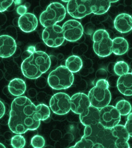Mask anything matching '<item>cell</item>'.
I'll use <instances>...</instances> for the list:
<instances>
[{
  "label": "cell",
  "mask_w": 132,
  "mask_h": 148,
  "mask_svg": "<svg viewBox=\"0 0 132 148\" xmlns=\"http://www.w3.org/2000/svg\"><path fill=\"white\" fill-rule=\"evenodd\" d=\"M36 106L26 96L17 97L12 102L8 127L16 134H23L34 131L40 125V121L35 116Z\"/></svg>",
  "instance_id": "6da1fadb"
},
{
  "label": "cell",
  "mask_w": 132,
  "mask_h": 148,
  "mask_svg": "<svg viewBox=\"0 0 132 148\" xmlns=\"http://www.w3.org/2000/svg\"><path fill=\"white\" fill-rule=\"evenodd\" d=\"M51 67V59L44 51H35L23 60L21 71L26 78L30 79L38 78L46 73Z\"/></svg>",
  "instance_id": "7a4b0ae2"
},
{
  "label": "cell",
  "mask_w": 132,
  "mask_h": 148,
  "mask_svg": "<svg viewBox=\"0 0 132 148\" xmlns=\"http://www.w3.org/2000/svg\"><path fill=\"white\" fill-rule=\"evenodd\" d=\"M82 137L91 141L95 148H114V138L111 129L105 128L100 123L85 127Z\"/></svg>",
  "instance_id": "3957f363"
},
{
  "label": "cell",
  "mask_w": 132,
  "mask_h": 148,
  "mask_svg": "<svg viewBox=\"0 0 132 148\" xmlns=\"http://www.w3.org/2000/svg\"><path fill=\"white\" fill-rule=\"evenodd\" d=\"M109 86V82L104 79L97 80L95 86L88 92L91 106L100 110L109 105L111 99Z\"/></svg>",
  "instance_id": "277c9868"
},
{
  "label": "cell",
  "mask_w": 132,
  "mask_h": 148,
  "mask_svg": "<svg viewBox=\"0 0 132 148\" xmlns=\"http://www.w3.org/2000/svg\"><path fill=\"white\" fill-rule=\"evenodd\" d=\"M74 79L73 73L65 65H60L50 72L48 78V83L54 90H62L71 87Z\"/></svg>",
  "instance_id": "5b68a950"
},
{
  "label": "cell",
  "mask_w": 132,
  "mask_h": 148,
  "mask_svg": "<svg viewBox=\"0 0 132 148\" xmlns=\"http://www.w3.org/2000/svg\"><path fill=\"white\" fill-rule=\"evenodd\" d=\"M66 15V9L62 4L52 3L40 15V23L44 27H48L63 21Z\"/></svg>",
  "instance_id": "8992f818"
},
{
  "label": "cell",
  "mask_w": 132,
  "mask_h": 148,
  "mask_svg": "<svg viewBox=\"0 0 132 148\" xmlns=\"http://www.w3.org/2000/svg\"><path fill=\"white\" fill-rule=\"evenodd\" d=\"M93 49L95 53L102 58L106 57L113 53V42L109 32L104 29H98L93 36Z\"/></svg>",
  "instance_id": "52a82bcc"
},
{
  "label": "cell",
  "mask_w": 132,
  "mask_h": 148,
  "mask_svg": "<svg viewBox=\"0 0 132 148\" xmlns=\"http://www.w3.org/2000/svg\"><path fill=\"white\" fill-rule=\"evenodd\" d=\"M42 39L45 44L51 47L61 46L65 41L62 27L58 25L45 28L42 34Z\"/></svg>",
  "instance_id": "ba28073f"
},
{
  "label": "cell",
  "mask_w": 132,
  "mask_h": 148,
  "mask_svg": "<svg viewBox=\"0 0 132 148\" xmlns=\"http://www.w3.org/2000/svg\"><path fill=\"white\" fill-rule=\"evenodd\" d=\"M49 104L54 113L65 115L71 110V97L65 92H57L51 97Z\"/></svg>",
  "instance_id": "9c48e42d"
},
{
  "label": "cell",
  "mask_w": 132,
  "mask_h": 148,
  "mask_svg": "<svg viewBox=\"0 0 132 148\" xmlns=\"http://www.w3.org/2000/svg\"><path fill=\"white\" fill-rule=\"evenodd\" d=\"M121 115L115 106H107L100 110V123L105 128L112 129L119 125Z\"/></svg>",
  "instance_id": "30bf717a"
},
{
  "label": "cell",
  "mask_w": 132,
  "mask_h": 148,
  "mask_svg": "<svg viewBox=\"0 0 132 148\" xmlns=\"http://www.w3.org/2000/svg\"><path fill=\"white\" fill-rule=\"evenodd\" d=\"M67 11L73 18H83L92 13L90 0L69 1L67 5Z\"/></svg>",
  "instance_id": "8fae6325"
},
{
  "label": "cell",
  "mask_w": 132,
  "mask_h": 148,
  "mask_svg": "<svg viewBox=\"0 0 132 148\" xmlns=\"http://www.w3.org/2000/svg\"><path fill=\"white\" fill-rule=\"evenodd\" d=\"M62 27L65 40L68 41H77L83 35V27L81 23L76 20L66 21Z\"/></svg>",
  "instance_id": "7c38bea8"
},
{
  "label": "cell",
  "mask_w": 132,
  "mask_h": 148,
  "mask_svg": "<svg viewBox=\"0 0 132 148\" xmlns=\"http://www.w3.org/2000/svg\"><path fill=\"white\" fill-rule=\"evenodd\" d=\"M91 106L88 95L77 92L71 97V110L75 114L81 115Z\"/></svg>",
  "instance_id": "4fadbf2b"
},
{
  "label": "cell",
  "mask_w": 132,
  "mask_h": 148,
  "mask_svg": "<svg viewBox=\"0 0 132 148\" xmlns=\"http://www.w3.org/2000/svg\"><path fill=\"white\" fill-rule=\"evenodd\" d=\"M111 131L114 138V148H130V135L123 125H117Z\"/></svg>",
  "instance_id": "5bb4252c"
},
{
  "label": "cell",
  "mask_w": 132,
  "mask_h": 148,
  "mask_svg": "<svg viewBox=\"0 0 132 148\" xmlns=\"http://www.w3.org/2000/svg\"><path fill=\"white\" fill-rule=\"evenodd\" d=\"M17 44L15 40L8 35L0 36V57H10L15 53Z\"/></svg>",
  "instance_id": "9a60e30c"
},
{
  "label": "cell",
  "mask_w": 132,
  "mask_h": 148,
  "mask_svg": "<svg viewBox=\"0 0 132 148\" xmlns=\"http://www.w3.org/2000/svg\"><path fill=\"white\" fill-rule=\"evenodd\" d=\"M38 21L37 17L32 13L27 12L19 18L18 25L23 32L29 33L37 28Z\"/></svg>",
  "instance_id": "2e32d148"
},
{
  "label": "cell",
  "mask_w": 132,
  "mask_h": 148,
  "mask_svg": "<svg viewBox=\"0 0 132 148\" xmlns=\"http://www.w3.org/2000/svg\"><path fill=\"white\" fill-rule=\"evenodd\" d=\"M79 119L85 127L97 125L100 123V110L91 106L84 113L79 115Z\"/></svg>",
  "instance_id": "e0dca14e"
},
{
  "label": "cell",
  "mask_w": 132,
  "mask_h": 148,
  "mask_svg": "<svg viewBox=\"0 0 132 148\" xmlns=\"http://www.w3.org/2000/svg\"><path fill=\"white\" fill-rule=\"evenodd\" d=\"M114 26L122 34L130 32L132 30V16L128 14H119L114 20Z\"/></svg>",
  "instance_id": "ac0fdd59"
},
{
  "label": "cell",
  "mask_w": 132,
  "mask_h": 148,
  "mask_svg": "<svg viewBox=\"0 0 132 148\" xmlns=\"http://www.w3.org/2000/svg\"><path fill=\"white\" fill-rule=\"evenodd\" d=\"M117 86L119 91L126 96H132V74H127L119 77L117 82Z\"/></svg>",
  "instance_id": "d6986e66"
},
{
  "label": "cell",
  "mask_w": 132,
  "mask_h": 148,
  "mask_svg": "<svg viewBox=\"0 0 132 148\" xmlns=\"http://www.w3.org/2000/svg\"><path fill=\"white\" fill-rule=\"evenodd\" d=\"M8 88L12 95L17 97H20L26 92V86L23 79L16 78L9 82Z\"/></svg>",
  "instance_id": "ffe728a7"
},
{
  "label": "cell",
  "mask_w": 132,
  "mask_h": 148,
  "mask_svg": "<svg viewBox=\"0 0 132 148\" xmlns=\"http://www.w3.org/2000/svg\"><path fill=\"white\" fill-rule=\"evenodd\" d=\"M112 51L116 55L125 54L129 49V43L127 40L123 37H116L112 40Z\"/></svg>",
  "instance_id": "44dd1931"
},
{
  "label": "cell",
  "mask_w": 132,
  "mask_h": 148,
  "mask_svg": "<svg viewBox=\"0 0 132 148\" xmlns=\"http://www.w3.org/2000/svg\"><path fill=\"white\" fill-rule=\"evenodd\" d=\"M90 2L92 13L97 15L105 14L109 10L111 5L110 1L90 0Z\"/></svg>",
  "instance_id": "7402d4cb"
},
{
  "label": "cell",
  "mask_w": 132,
  "mask_h": 148,
  "mask_svg": "<svg viewBox=\"0 0 132 148\" xmlns=\"http://www.w3.org/2000/svg\"><path fill=\"white\" fill-rule=\"evenodd\" d=\"M65 66L72 73H76L83 67V61L81 58L77 56H71L66 60Z\"/></svg>",
  "instance_id": "603a6c76"
},
{
  "label": "cell",
  "mask_w": 132,
  "mask_h": 148,
  "mask_svg": "<svg viewBox=\"0 0 132 148\" xmlns=\"http://www.w3.org/2000/svg\"><path fill=\"white\" fill-rule=\"evenodd\" d=\"M51 114L50 108L46 104L41 103L36 106L35 116L38 120L44 121L49 118Z\"/></svg>",
  "instance_id": "cb8c5ba5"
},
{
  "label": "cell",
  "mask_w": 132,
  "mask_h": 148,
  "mask_svg": "<svg viewBox=\"0 0 132 148\" xmlns=\"http://www.w3.org/2000/svg\"><path fill=\"white\" fill-rule=\"evenodd\" d=\"M115 107L121 116L128 115L132 111L131 104L126 100L122 99L116 103Z\"/></svg>",
  "instance_id": "d4e9b609"
},
{
  "label": "cell",
  "mask_w": 132,
  "mask_h": 148,
  "mask_svg": "<svg viewBox=\"0 0 132 148\" xmlns=\"http://www.w3.org/2000/svg\"><path fill=\"white\" fill-rule=\"evenodd\" d=\"M129 69L130 68L128 63L123 61H118L114 65V72L119 76L127 74L129 72Z\"/></svg>",
  "instance_id": "484cf974"
},
{
  "label": "cell",
  "mask_w": 132,
  "mask_h": 148,
  "mask_svg": "<svg viewBox=\"0 0 132 148\" xmlns=\"http://www.w3.org/2000/svg\"><path fill=\"white\" fill-rule=\"evenodd\" d=\"M10 143L13 148H24L26 145V139L21 134H16L12 137Z\"/></svg>",
  "instance_id": "4316f807"
},
{
  "label": "cell",
  "mask_w": 132,
  "mask_h": 148,
  "mask_svg": "<svg viewBox=\"0 0 132 148\" xmlns=\"http://www.w3.org/2000/svg\"><path fill=\"white\" fill-rule=\"evenodd\" d=\"M30 144L34 148H44L46 141L44 137L39 135H36L31 139Z\"/></svg>",
  "instance_id": "83f0119b"
},
{
  "label": "cell",
  "mask_w": 132,
  "mask_h": 148,
  "mask_svg": "<svg viewBox=\"0 0 132 148\" xmlns=\"http://www.w3.org/2000/svg\"><path fill=\"white\" fill-rule=\"evenodd\" d=\"M73 148H95L94 145L91 141L82 137L79 141L77 142Z\"/></svg>",
  "instance_id": "f1b7e54d"
},
{
  "label": "cell",
  "mask_w": 132,
  "mask_h": 148,
  "mask_svg": "<svg viewBox=\"0 0 132 148\" xmlns=\"http://www.w3.org/2000/svg\"><path fill=\"white\" fill-rule=\"evenodd\" d=\"M124 127L130 136L132 137V112L128 115Z\"/></svg>",
  "instance_id": "f546056e"
},
{
  "label": "cell",
  "mask_w": 132,
  "mask_h": 148,
  "mask_svg": "<svg viewBox=\"0 0 132 148\" xmlns=\"http://www.w3.org/2000/svg\"><path fill=\"white\" fill-rule=\"evenodd\" d=\"M14 2V1H0V12L6 11Z\"/></svg>",
  "instance_id": "4dcf8cb0"
},
{
  "label": "cell",
  "mask_w": 132,
  "mask_h": 148,
  "mask_svg": "<svg viewBox=\"0 0 132 148\" xmlns=\"http://www.w3.org/2000/svg\"><path fill=\"white\" fill-rule=\"evenodd\" d=\"M17 12L20 16H22L27 13V7L24 5H20L17 8Z\"/></svg>",
  "instance_id": "1f68e13d"
},
{
  "label": "cell",
  "mask_w": 132,
  "mask_h": 148,
  "mask_svg": "<svg viewBox=\"0 0 132 148\" xmlns=\"http://www.w3.org/2000/svg\"><path fill=\"white\" fill-rule=\"evenodd\" d=\"M6 111V108L4 103L1 100H0V119L2 118L4 115Z\"/></svg>",
  "instance_id": "d6a6232c"
},
{
  "label": "cell",
  "mask_w": 132,
  "mask_h": 148,
  "mask_svg": "<svg viewBox=\"0 0 132 148\" xmlns=\"http://www.w3.org/2000/svg\"><path fill=\"white\" fill-rule=\"evenodd\" d=\"M50 57L51 59V66L53 65V67H54L57 64V63H56V62L57 63V59L54 56H50Z\"/></svg>",
  "instance_id": "836d02e7"
},
{
  "label": "cell",
  "mask_w": 132,
  "mask_h": 148,
  "mask_svg": "<svg viewBox=\"0 0 132 148\" xmlns=\"http://www.w3.org/2000/svg\"><path fill=\"white\" fill-rule=\"evenodd\" d=\"M0 148H6V147L3 144L0 143Z\"/></svg>",
  "instance_id": "e575fe53"
},
{
  "label": "cell",
  "mask_w": 132,
  "mask_h": 148,
  "mask_svg": "<svg viewBox=\"0 0 132 148\" xmlns=\"http://www.w3.org/2000/svg\"><path fill=\"white\" fill-rule=\"evenodd\" d=\"M118 2V1H110L111 3H116Z\"/></svg>",
  "instance_id": "d590c367"
},
{
  "label": "cell",
  "mask_w": 132,
  "mask_h": 148,
  "mask_svg": "<svg viewBox=\"0 0 132 148\" xmlns=\"http://www.w3.org/2000/svg\"><path fill=\"white\" fill-rule=\"evenodd\" d=\"M73 148V147H70V148Z\"/></svg>",
  "instance_id": "8d00e7d4"
},
{
  "label": "cell",
  "mask_w": 132,
  "mask_h": 148,
  "mask_svg": "<svg viewBox=\"0 0 132 148\" xmlns=\"http://www.w3.org/2000/svg\"></svg>",
  "instance_id": "74e56055"
}]
</instances>
